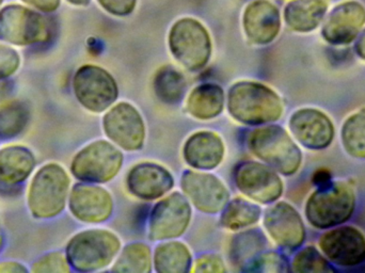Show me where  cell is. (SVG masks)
I'll return each mask as SVG.
<instances>
[{"instance_id": "1", "label": "cell", "mask_w": 365, "mask_h": 273, "mask_svg": "<svg viewBox=\"0 0 365 273\" xmlns=\"http://www.w3.org/2000/svg\"><path fill=\"white\" fill-rule=\"evenodd\" d=\"M71 180L63 167L46 163L34 174L27 193L30 214L38 220H48L62 214L70 195Z\"/></svg>"}, {"instance_id": "2", "label": "cell", "mask_w": 365, "mask_h": 273, "mask_svg": "<svg viewBox=\"0 0 365 273\" xmlns=\"http://www.w3.org/2000/svg\"><path fill=\"white\" fill-rule=\"evenodd\" d=\"M227 110L240 123L262 125L278 121L282 115L283 104L276 92L266 86L244 81L230 89Z\"/></svg>"}, {"instance_id": "3", "label": "cell", "mask_w": 365, "mask_h": 273, "mask_svg": "<svg viewBox=\"0 0 365 273\" xmlns=\"http://www.w3.org/2000/svg\"><path fill=\"white\" fill-rule=\"evenodd\" d=\"M119 238L105 230H87L76 234L66 244V257L71 268L91 272L110 265L120 251Z\"/></svg>"}, {"instance_id": "4", "label": "cell", "mask_w": 365, "mask_h": 273, "mask_svg": "<svg viewBox=\"0 0 365 273\" xmlns=\"http://www.w3.org/2000/svg\"><path fill=\"white\" fill-rule=\"evenodd\" d=\"M248 145L257 158L284 175L296 173L302 165L299 148L281 126H264L252 130Z\"/></svg>"}, {"instance_id": "5", "label": "cell", "mask_w": 365, "mask_h": 273, "mask_svg": "<svg viewBox=\"0 0 365 273\" xmlns=\"http://www.w3.org/2000/svg\"><path fill=\"white\" fill-rule=\"evenodd\" d=\"M355 204V193L351 186L346 182H329L308 200L307 218L317 229L338 227L353 216Z\"/></svg>"}, {"instance_id": "6", "label": "cell", "mask_w": 365, "mask_h": 273, "mask_svg": "<svg viewBox=\"0 0 365 273\" xmlns=\"http://www.w3.org/2000/svg\"><path fill=\"white\" fill-rule=\"evenodd\" d=\"M123 165V154L110 142H92L79 150L71 163L74 177L83 182L103 184L113 180Z\"/></svg>"}, {"instance_id": "7", "label": "cell", "mask_w": 365, "mask_h": 273, "mask_svg": "<svg viewBox=\"0 0 365 273\" xmlns=\"http://www.w3.org/2000/svg\"><path fill=\"white\" fill-rule=\"evenodd\" d=\"M169 45L175 59L190 71L204 68L212 53L207 30L192 19H181L175 24L169 36Z\"/></svg>"}, {"instance_id": "8", "label": "cell", "mask_w": 365, "mask_h": 273, "mask_svg": "<svg viewBox=\"0 0 365 273\" xmlns=\"http://www.w3.org/2000/svg\"><path fill=\"white\" fill-rule=\"evenodd\" d=\"M73 90L81 106L91 113L107 110L118 98L115 79L104 68L85 66L73 79Z\"/></svg>"}, {"instance_id": "9", "label": "cell", "mask_w": 365, "mask_h": 273, "mask_svg": "<svg viewBox=\"0 0 365 273\" xmlns=\"http://www.w3.org/2000/svg\"><path fill=\"white\" fill-rule=\"evenodd\" d=\"M234 180L240 192L253 201L269 204L283 192V182L272 168L255 161H244L235 168Z\"/></svg>"}, {"instance_id": "10", "label": "cell", "mask_w": 365, "mask_h": 273, "mask_svg": "<svg viewBox=\"0 0 365 273\" xmlns=\"http://www.w3.org/2000/svg\"><path fill=\"white\" fill-rule=\"evenodd\" d=\"M191 219V207L186 197L175 192L156 204L149 220L151 240L180 237L186 231Z\"/></svg>"}, {"instance_id": "11", "label": "cell", "mask_w": 365, "mask_h": 273, "mask_svg": "<svg viewBox=\"0 0 365 273\" xmlns=\"http://www.w3.org/2000/svg\"><path fill=\"white\" fill-rule=\"evenodd\" d=\"M103 125L107 137L123 150H137L143 148L145 123L140 113L132 105H115L105 115Z\"/></svg>"}, {"instance_id": "12", "label": "cell", "mask_w": 365, "mask_h": 273, "mask_svg": "<svg viewBox=\"0 0 365 273\" xmlns=\"http://www.w3.org/2000/svg\"><path fill=\"white\" fill-rule=\"evenodd\" d=\"M182 189L191 203L206 214L223 210L229 201L227 187L216 176L204 172L187 171L182 176Z\"/></svg>"}, {"instance_id": "13", "label": "cell", "mask_w": 365, "mask_h": 273, "mask_svg": "<svg viewBox=\"0 0 365 273\" xmlns=\"http://www.w3.org/2000/svg\"><path fill=\"white\" fill-rule=\"evenodd\" d=\"M324 255L334 265L355 267L365 261V238L355 227H336L319 239Z\"/></svg>"}, {"instance_id": "14", "label": "cell", "mask_w": 365, "mask_h": 273, "mask_svg": "<svg viewBox=\"0 0 365 273\" xmlns=\"http://www.w3.org/2000/svg\"><path fill=\"white\" fill-rule=\"evenodd\" d=\"M68 208L73 216L81 222L101 223L113 214V202L106 189L89 182H81L71 190Z\"/></svg>"}, {"instance_id": "15", "label": "cell", "mask_w": 365, "mask_h": 273, "mask_svg": "<svg viewBox=\"0 0 365 273\" xmlns=\"http://www.w3.org/2000/svg\"><path fill=\"white\" fill-rule=\"evenodd\" d=\"M264 225L279 247L295 250L304 244L306 230L302 217L289 204L281 202L266 212Z\"/></svg>"}, {"instance_id": "16", "label": "cell", "mask_w": 365, "mask_h": 273, "mask_svg": "<svg viewBox=\"0 0 365 273\" xmlns=\"http://www.w3.org/2000/svg\"><path fill=\"white\" fill-rule=\"evenodd\" d=\"M289 128L294 137L306 148H327L334 136V124L327 115L317 109H302L292 115Z\"/></svg>"}, {"instance_id": "17", "label": "cell", "mask_w": 365, "mask_h": 273, "mask_svg": "<svg viewBox=\"0 0 365 273\" xmlns=\"http://www.w3.org/2000/svg\"><path fill=\"white\" fill-rule=\"evenodd\" d=\"M365 23V10L355 1L344 2L336 6L323 27V36L334 45H344L353 42Z\"/></svg>"}, {"instance_id": "18", "label": "cell", "mask_w": 365, "mask_h": 273, "mask_svg": "<svg viewBox=\"0 0 365 273\" xmlns=\"http://www.w3.org/2000/svg\"><path fill=\"white\" fill-rule=\"evenodd\" d=\"M173 175L165 168L155 163H143L130 170L128 175V187L130 193L139 199H160L173 189Z\"/></svg>"}, {"instance_id": "19", "label": "cell", "mask_w": 365, "mask_h": 273, "mask_svg": "<svg viewBox=\"0 0 365 273\" xmlns=\"http://www.w3.org/2000/svg\"><path fill=\"white\" fill-rule=\"evenodd\" d=\"M280 26L278 9L267 0L253 1L245 12V31L255 44L272 42L278 36Z\"/></svg>"}, {"instance_id": "20", "label": "cell", "mask_w": 365, "mask_h": 273, "mask_svg": "<svg viewBox=\"0 0 365 273\" xmlns=\"http://www.w3.org/2000/svg\"><path fill=\"white\" fill-rule=\"evenodd\" d=\"M34 153L23 145L0 150V188H15L28 180L36 168Z\"/></svg>"}, {"instance_id": "21", "label": "cell", "mask_w": 365, "mask_h": 273, "mask_svg": "<svg viewBox=\"0 0 365 273\" xmlns=\"http://www.w3.org/2000/svg\"><path fill=\"white\" fill-rule=\"evenodd\" d=\"M225 156V145L218 135L200 132L192 135L184 146V158L197 170H212L220 165Z\"/></svg>"}, {"instance_id": "22", "label": "cell", "mask_w": 365, "mask_h": 273, "mask_svg": "<svg viewBox=\"0 0 365 273\" xmlns=\"http://www.w3.org/2000/svg\"><path fill=\"white\" fill-rule=\"evenodd\" d=\"M327 4L323 0H293L287 4L284 19L295 31L308 32L323 21Z\"/></svg>"}, {"instance_id": "23", "label": "cell", "mask_w": 365, "mask_h": 273, "mask_svg": "<svg viewBox=\"0 0 365 273\" xmlns=\"http://www.w3.org/2000/svg\"><path fill=\"white\" fill-rule=\"evenodd\" d=\"M225 93L219 86L205 83L193 89L187 102L189 113L195 119L210 120L222 113Z\"/></svg>"}, {"instance_id": "24", "label": "cell", "mask_w": 365, "mask_h": 273, "mask_svg": "<svg viewBox=\"0 0 365 273\" xmlns=\"http://www.w3.org/2000/svg\"><path fill=\"white\" fill-rule=\"evenodd\" d=\"M46 36L44 25L38 19H0V38L15 45L41 42Z\"/></svg>"}, {"instance_id": "25", "label": "cell", "mask_w": 365, "mask_h": 273, "mask_svg": "<svg viewBox=\"0 0 365 273\" xmlns=\"http://www.w3.org/2000/svg\"><path fill=\"white\" fill-rule=\"evenodd\" d=\"M266 238L259 230H248L237 234L232 240L230 259L234 265L247 272L251 264L265 249Z\"/></svg>"}, {"instance_id": "26", "label": "cell", "mask_w": 365, "mask_h": 273, "mask_svg": "<svg viewBox=\"0 0 365 273\" xmlns=\"http://www.w3.org/2000/svg\"><path fill=\"white\" fill-rule=\"evenodd\" d=\"M190 252L184 244L179 242H167L156 248L154 265L160 273L188 272L191 268Z\"/></svg>"}, {"instance_id": "27", "label": "cell", "mask_w": 365, "mask_h": 273, "mask_svg": "<svg viewBox=\"0 0 365 273\" xmlns=\"http://www.w3.org/2000/svg\"><path fill=\"white\" fill-rule=\"evenodd\" d=\"M30 121V109L23 101H9L0 104V139L19 137Z\"/></svg>"}, {"instance_id": "28", "label": "cell", "mask_w": 365, "mask_h": 273, "mask_svg": "<svg viewBox=\"0 0 365 273\" xmlns=\"http://www.w3.org/2000/svg\"><path fill=\"white\" fill-rule=\"evenodd\" d=\"M186 81L173 66H164L156 73L154 90L156 96L166 104H179L186 91Z\"/></svg>"}, {"instance_id": "29", "label": "cell", "mask_w": 365, "mask_h": 273, "mask_svg": "<svg viewBox=\"0 0 365 273\" xmlns=\"http://www.w3.org/2000/svg\"><path fill=\"white\" fill-rule=\"evenodd\" d=\"M259 217L261 208L259 206L237 197L223 208L220 221L225 229L240 231L257 223Z\"/></svg>"}, {"instance_id": "30", "label": "cell", "mask_w": 365, "mask_h": 273, "mask_svg": "<svg viewBox=\"0 0 365 273\" xmlns=\"http://www.w3.org/2000/svg\"><path fill=\"white\" fill-rule=\"evenodd\" d=\"M117 272H151V251L143 244H130L124 248L113 268Z\"/></svg>"}, {"instance_id": "31", "label": "cell", "mask_w": 365, "mask_h": 273, "mask_svg": "<svg viewBox=\"0 0 365 273\" xmlns=\"http://www.w3.org/2000/svg\"><path fill=\"white\" fill-rule=\"evenodd\" d=\"M342 141L345 150L356 158H365V115H351L342 130Z\"/></svg>"}, {"instance_id": "32", "label": "cell", "mask_w": 365, "mask_h": 273, "mask_svg": "<svg viewBox=\"0 0 365 273\" xmlns=\"http://www.w3.org/2000/svg\"><path fill=\"white\" fill-rule=\"evenodd\" d=\"M292 270L299 273H325L334 272L327 259L313 247H307L298 252L292 264Z\"/></svg>"}, {"instance_id": "33", "label": "cell", "mask_w": 365, "mask_h": 273, "mask_svg": "<svg viewBox=\"0 0 365 273\" xmlns=\"http://www.w3.org/2000/svg\"><path fill=\"white\" fill-rule=\"evenodd\" d=\"M71 266L66 254L61 252H49L34 262L30 272L34 273H68Z\"/></svg>"}, {"instance_id": "34", "label": "cell", "mask_w": 365, "mask_h": 273, "mask_svg": "<svg viewBox=\"0 0 365 273\" xmlns=\"http://www.w3.org/2000/svg\"><path fill=\"white\" fill-rule=\"evenodd\" d=\"M289 264L282 255L276 252L261 254L248 268L247 272H287Z\"/></svg>"}, {"instance_id": "35", "label": "cell", "mask_w": 365, "mask_h": 273, "mask_svg": "<svg viewBox=\"0 0 365 273\" xmlns=\"http://www.w3.org/2000/svg\"><path fill=\"white\" fill-rule=\"evenodd\" d=\"M19 68V56L14 49L0 44V81L8 79Z\"/></svg>"}, {"instance_id": "36", "label": "cell", "mask_w": 365, "mask_h": 273, "mask_svg": "<svg viewBox=\"0 0 365 273\" xmlns=\"http://www.w3.org/2000/svg\"><path fill=\"white\" fill-rule=\"evenodd\" d=\"M98 1L107 11L120 16L132 13L136 4V0H98Z\"/></svg>"}, {"instance_id": "37", "label": "cell", "mask_w": 365, "mask_h": 273, "mask_svg": "<svg viewBox=\"0 0 365 273\" xmlns=\"http://www.w3.org/2000/svg\"><path fill=\"white\" fill-rule=\"evenodd\" d=\"M225 270L222 262L215 255H204L195 263V272H223Z\"/></svg>"}, {"instance_id": "38", "label": "cell", "mask_w": 365, "mask_h": 273, "mask_svg": "<svg viewBox=\"0 0 365 273\" xmlns=\"http://www.w3.org/2000/svg\"><path fill=\"white\" fill-rule=\"evenodd\" d=\"M29 270L23 264L15 261L0 262V273H25Z\"/></svg>"}, {"instance_id": "39", "label": "cell", "mask_w": 365, "mask_h": 273, "mask_svg": "<svg viewBox=\"0 0 365 273\" xmlns=\"http://www.w3.org/2000/svg\"><path fill=\"white\" fill-rule=\"evenodd\" d=\"M358 55L365 60V30L362 32L361 36L358 38L357 44H356Z\"/></svg>"}, {"instance_id": "40", "label": "cell", "mask_w": 365, "mask_h": 273, "mask_svg": "<svg viewBox=\"0 0 365 273\" xmlns=\"http://www.w3.org/2000/svg\"><path fill=\"white\" fill-rule=\"evenodd\" d=\"M11 91V86L10 83L6 81V79L4 81H0V98H6L10 93Z\"/></svg>"}, {"instance_id": "41", "label": "cell", "mask_w": 365, "mask_h": 273, "mask_svg": "<svg viewBox=\"0 0 365 273\" xmlns=\"http://www.w3.org/2000/svg\"><path fill=\"white\" fill-rule=\"evenodd\" d=\"M4 235L2 233L1 229H0V252H1L2 248H4Z\"/></svg>"}, {"instance_id": "42", "label": "cell", "mask_w": 365, "mask_h": 273, "mask_svg": "<svg viewBox=\"0 0 365 273\" xmlns=\"http://www.w3.org/2000/svg\"><path fill=\"white\" fill-rule=\"evenodd\" d=\"M71 1L76 2V4H87V2L89 1V0H71Z\"/></svg>"}]
</instances>
